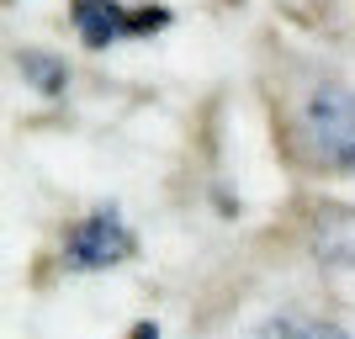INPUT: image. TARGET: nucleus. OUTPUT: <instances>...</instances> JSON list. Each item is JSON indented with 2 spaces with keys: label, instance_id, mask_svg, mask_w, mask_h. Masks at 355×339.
Masks as SVG:
<instances>
[{
  "label": "nucleus",
  "instance_id": "obj_7",
  "mask_svg": "<svg viewBox=\"0 0 355 339\" xmlns=\"http://www.w3.org/2000/svg\"><path fill=\"white\" fill-rule=\"evenodd\" d=\"M128 339H154V324H138V329H133Z\"/></svg>",
  "mask_w": 355,
  "mask_h": 339
},
{
  "label": "nucleus",
  "instance_id": "obj_6",
  "mask_svg": "<svg viewBox=\"0 0 355 339\" xmlns=\"http://www.w3.org/2000/svg\"><path fill=\"white\" fill-rule=\"evenodd\" d=\"M286 339H345L340 329H329V324H297Z\"/></svg>",
  "mask_w": 355,
  "mask_h": 339
},
{
  "label": "nucleus",
  "instance_id": "obj_2",
  "mask_svg": "<svg viewBox=\"0 0 355 339\" xmlns=\"http://www.w3.org/2000/svg\"><path fill=\"white\" fill-rule=\"evenodd\" d=\"M128 254H133V234L122 228L117 212H90L69 234V244H64V260H69L74 270H101V266L128 260Z\"/></svg>",
  "mask_w": 355,
  "mask_h": 339
},
{
  "label": "nucleus",
  "instance_id": "obj_3",
  "mask_svg": "<svg viewBox=\"0 0 355 339\" xmlns=\"http://www.w3.org/2000/svg\"><path fill=\"white\" fill-rule=\"evenodd\" d=\"M164 21H170L164 11H122L117 0H74V27L90 48H112L128 32H148Z\"/></svg>",
  "mask_w": 355,
  "mask_h": 339
},
{
  "label": "nucleus",
  "instance_id": "obj_1",
  "mask_svg": "<svg viewBox=\"0 0 355 339\" xmlns=\"http://www.w3.org/2000/svg\"><path fill=\"white\" fill-rule=\"evenodd\" d=\"M297 148L324 170H355V96L340 85H318L297 106Z\"/></svg>",
  "mask_w": 355,
  "mask_h": 339
},
{
  "label": "nucleus",
  "instance_id": "obj_4",
  "mask_svg": "<svg viewBox=\"0 0 355 339\" xmlns=\"http://www.w3.org/2000/svg\"><path fill=\"white\" fill-rule=\"evenodd\" d=\"M313 254L329 260V266H355V212H318Z\"/></svg>",
  "mask_w": 355,
  "mask_h": 339
},
{
  "label": "nucleus",
  "instance_id": "obj_5",
  "mask_svg": "<svg viewBox=\"0 0 355 339\" xmlns=\"http://www.w3.org/2000/svg\"><path fill=\"white\" fill-rule=\"evenodd\" d=\"M21 64H27V69L43 80V90H59V85H64V74L53 69V64H43V59H21Z\"/></svg>",
  "mask_w": 355,
  "mask_h": 339
}]
</instances>
